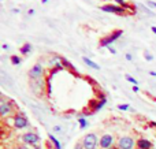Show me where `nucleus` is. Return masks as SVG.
Segmentation results:
<instances>
[{
  "label": "nucleus",
  "mask_w": 156,
  "mask_h": 149,
  "mask_svg": "<svg viewBox=\"0 0 156 149\" xmlns=\"http://www.w3.org/2000/svg\"><path fill=\"white\" fill-rule=\"evenodd\" d=\"M122 34H123V32H122V30H115V32H112L110 36H105L104 38H101V40H100V44H99L100 48H104V47H107V48H108V47H110V44H112L114 41H116Z\"/></svg>",
  "instance_id": "nucleus-1"
},
{
  "label": "nucleus",
  "mask_w": 156,
  "mask_h": 149,
  "mask_svg": "<svg viewBox=\"0 0 156 149\" xmlns=\"http://www.w3.org/2000/svg\"><path fill=\"white\" fill-rule=\"evenodd\" d=\"M82 145L85 149H96L97 148V137L96 134L90 133V134H86L82 140Z\"/></svg>",
  "instance_id": "nucleus-2"
},
{
  "label": "nucleus",
  "mask_w": 156,
  "mask_h": 149,
  "mask_svg": "<svg viewBox=\"0 0 156 149\" xmlns=\"http://www.w3.org/2000/svg\"><path fill=\"white\" fill-rule=\"evenodd\" d=\"M137 147V142L132 138V137H122L118 140V149H134Z\"/></svg>",
  "instance_id": "nucleus-3"
},
{
  "label": "nucleus",
  "mask_w": 156,
  "mask_h": 149,
  "mask_svg": "<svg viewBox=\"0 0 156 149\" xmlns=\"http://www.w3.org/2000/svg\"><path fill=\"white\" fill-rule=\"evenodd\" d=\"M22 141L27 145L36 147V145L38 144V141H40V137H38L36 133H33V131H29V133H25L23 136H22Z\"/></svg>",
  "instance_id": "nucleus-4"
},
{
  "label": "nucleus",
  "mask_w": 156,
  "mask_h": 149,
  "mask_svg": "<svg viewBox=\"0 0 156 149\" xmlns=\"http://www.w3.org/2000/svg\"><path fill=\"white\" fill-rule=\"evenodd\" d=\"M27 126H29V122H27L26 116L23 114H16L14 118V127L22 130V129H26Z\"/></svg>",
  "instance_id": "nucleus-5"
},
{
  "label": "nucleus",
  "mask_w": 156,
  "mask_h": 149,
  "mask_svg": "<svg viewBox=\"0 0 156 149\" xmlns=\"http://www.w3.org/2000/svg\"><path fill=\"white\" fill-rule=\"evenodd\" d=\"M101 10L105 11V12L118 14V15H123V14L126 12V10H125L123 7H121V5H114V4H105V5H103Z\"/></svg>",
  "instance_id": "nucleus-6"
},
{
  "label": "nucleus",
  "mask_w": 156,
  "mask_h": 149,
  "mask_svg": "<svg viewBox=\"0 0 156 149\" xmlns=\"http://www.w3.org/2000/svg\"><path fill=\"white\" fill-rule=\"evenodd\" d=\"M12 114V103H8V101L3 100L0 103V115L3 118H7Z\"/></svg>",
  "instance_id": "nucleus-7"
},
{
  "label": "nucleus",
  "mask_w": 156,
  "mask_h": 149,
  "mask_svg": "<svg viewBox=\"0 0 156 149\" xmlns=\"http://www.w3.org/2000/svg\"><path fill=\"white\" fill-rule=\"evenodd\" d=\"M43 66L41 64H34L32 67V70L29 71V77L32 79H41V77H43Z\"/></svg>",
  "instance_id": "nucleus-8"
},
{
  "label": "nucleus",
  "mask_w": 156,
  "mask_h": 149,
  "mask_svg": "<svg viewBox=\"0 0 156 149\" xmlns=\"http://www.w3.org/2000/svg\"><path fill=\"white\" fill-rule=\"evenodd\" d=\"M112 142H114V137L111 134H104L100 138V147L103 149H110L112 147Z\"/></svg>",
  "instance_id": "nucleus-9"
},
{
  "label": "nucleus",
  "mask_w": 156,
  "mask_h": 149,
  "mask_svg": "<svg viewBox=\"0 0 156 149\" xmlns=\"http://www.w3.org/2000/svg\"><path fill=\"white\" fill-rule=\"evenodd\" d=\"M137 148L138 149H152V148H154V144H152L149 140L140 138L137 141Z\"/></svg>",
  "instance_id": "nucleus-10"
},
{
  "label": "nucleus",
  "mask_w": 156,
  "mask_h": 149,
  "mask_svg": "<svg viewBox=\"0 0 156 149\" xmlns=\"http://www.w3.org/2000/svg\"><path fill=\"white\" fill-rule=\"evenodd\" d=\"M82 60H83V63H85L88 67H90V68H93V70H99L100 68V66L97 64V63H94L93 60H90L89 57H86V56H83L82 57Z\"/></svg>",
  "instance_id": "nucleus-11"
},
{
  "label": "nucleus",
  "mask_w": 156,
  "mask_h": 149,
  "mask_svg": "<svg viewBox=\"0 0 156 149\" xmlns=\"http://www.w3.org/2000/svg\"><path fill=\"white\" fill-rule=\"evenodd\" d=\"M48 138L52 141V144L55 145V149H62V145H60V142L58 141V138H55L54 134H48Z\"/></svg>",
  "instance_id": "nucleus-12"
},
{
  "label": "nucleus",
  "mask_w": 156,
  "mask_h": 149,
  "mask_svg": "<svg viewBox=\"0 0 156 149\" xmlns=\"http://www.w3.org/2000/svg\"><path fill=\"white\" fill-rule=\"evenodd\" d=\"M30 51H32V45H30L29 43H26V44L22 45V48H21V54L22 55H27Z\"/></svg>",
  "instance_id": "nucleus-13"
},
{
  "label": "nucleus",
  "mask_w": 156,
  "mask_h": 149,
  "mask_svg": "<svg viewBox=\"0 0 156 149\" xmlns=\"http://www.w3.org/2000/svg\"><path fill=\"white\" fill-rule=\"evenodd\" d=\"M60 62H62V64H63V67H66V68H69V70H71L73 71L74 70V67H73V64L71 63H69L67 60H66V57H62L60 56Z\"/></svg>",
  "instance_id": "nucleus-14"
},
{
  "label": "nucleus",
  "mask_w": 156,
  "mask_h": 149,
  "mask_svg": "<svg viewBox=\"0 0 156 149\" xmlns=\"http://www.w3.org/2000/svg\"><path fill=\"white\" fill-rule=\"evenodd\" d=\"M114 2H116L119 5H121V7H123L125 10H127V8H130V10H132V5L127 4V3L125 2V0H114Z\"/></svg>",
  "instance_id": "nucleus-15"
},
{
  "label": "nucleus",
  "mask_w": 156,
  "mask_h": 149,
  "mask_svg": "<svg viewBox=\"0 0 156 149\" xmlns=\"http://www.w3.org/2000/svg\"><path fill=\"white\" fill-rule=\"evenodd\" d=\"M78 123H80V127L82 129V130L86 127V126H88V120H86L85 118H82V116H81L80 119H78Z\"/></svg>",
  "instance_id": "nucleus-16"
},
{
  "label": "nucleus",
  "mask_w": 156,
  "mask_h": 149,
  "mask_svg": "<svg viewBox=\"0 0 156 149\" xmlns=\"http://www.w3.org/2000/svg\"><path fill=\"white\" fill-rule=\"evenodd\" d=\"M21 62H22V59H21V57H19V56H16V55H14V56H11V63H12V64L18 66Z\"/></svg>",
  "instance_id": "nucleus-17"
},
{
  "label": "nucleus",
  "mask_w": 156,
  "mask_h": 149,
  "mask_svg": "<svg viewBox=\"0 0 156 149\" xmlns=\"http://www.w3.org/2000/svg\"><path fill=\"white\" fill-rule=\"evenodd\" d=\"M125 78H126V81H129L130 84H133V85H138L137 79H134L132 75H129V74H126V75H125Z\"/></svg>",
  "instance_id": "nucleus-18"
},
{
  "label": "nucleus",
  "mask_w": 156,
  "mask_h": 149,
  "mask_svg": "<svg viewBox=\"0 0 156 149\" xmlns=\"http://www.w3.org/2000/svg\"><path fill=\"white\" fill-rule=\"evenodd\" d=\"M47 93H48L49 96H51V93H52V86H51V77H49V78H47Z\"/></svg>",
  "instance_id": "nucleus-19"
},
{
  "label": "nucleus",
  "mask_w": 156,
  "mask_h": 149,
  "mask_svg": "<svg viewBox=\"0 0 156 149\" xmlns=\"http://www.w3.org/2000/svg\"><path fill=\"white\" fill-rule=\"evenodd\" d=\"M144 55H145V59L148 60V62H152V60H154V55L149 54V51H145L144 52Z\"/></svg>",
  "instance_id": "nucleus-20"
},
{
  "label": "nucleus",
  "mask_w": 156,
  "mask_h": 149,
  "mask_svg": "<svg viewBox=\"0 0 156 149\" xmlns=\"http://www.w3.org/2000/svg\"><path fill=\"white\" fill-rule=\"evenodd\" d=\"M105 103H107V100H105V99H104V97H103V99H101V100H100V103H99V104H97V106H96V108H94V109H96V111H97V109H100V108H101V107H103V106H104V104H105Z\"/></svg>",
  "instance_id": "nucleus-21"
},
{
  "label": "nucleus",
  "mask_w": 156,
  "mask_h": 149,
  "mask_svg": "<svg viewBox=\"0 0 156 149\" xmlns=\"http://www.w3.org/2000/svg\"><path fill=\"white\" fill-rule=\"evenodd\" d=\"M118 108L121 109V111H127V109H129L130 107H129V104H119Z\"/></svg>",
  "instance_id": "nucleus-22"
},
{
  "label": "nucleus",
  "mask_w": 156,
  "mask_h": 149,
  "mask_svg": "<svg viewBox=\"0 0 156 149\" xmlns=\"http://www.w3.org/2000/svg\"><path fill=\"white\" fill-rule=\"evenodd\" d=\"M147 5H148L149 8H156V2H152V0H147Z\"/></svg>",
  "instance_id": "nucleus-23"
},
{
  "label": "nucleus",
  "mask_w": 156,
  "mask_h": 149,
  "mask_svg": "<svg viewBox=\"0 0 156 149\" xmlns=\"http://www.w3.org/2000/svg\"><path fill=\"white\" fill-rule=\"evenodd\" d=\"M74 149H85V148H83L82 142H77V145H76V147H74Z\"/></svg>",
  "instance_id": "nucleus-24"
},
{
  "label": "nucleus",
  "mask_w": 156,
  "mask_h": 149,
  "mask_svg": "<svg viewBox=\"0 0 156 149\" xmlns=\"http://www.w3.org/2000/svg\"><path fill=\"white\" fill-rule=\"evenodd\" d=\"M133 92H134V93H138V92H140V89H138V85H133Z\"/></svg>",
  "instance_id": "nucleus-25"
},
{
  "label": "nucleus",
  "mask_w": 156,
  "mask_h": 149,
  "mask_svg": "<svg viewBox=\"0 0 156 149\" xmlns=\"http://www.w3.org/2000/svg\"><path fill=\"white\" fill-rule=\"evenodd\" d=\"M133 59V56H132V55H130V54H126V60H129V62H130V60H132Z\"/></svg>",
  "instance_id": "nucleus-26"
},
{
  "label": "nucleus",
  "mask_w": 156,
  "mask_h": 149,
  "mask_svg": "<svg viewBox=\"0 0 156 149\" xmlns=\"http://www.w3.org/2000/svg\"><path fill=\"white\" fill-rule=\"evenodd\" d=\"M108 49H110V52H111V54H116V51L112 48V47H108Z\"/></svg>",
  "instance_id": "nucleus-27"
},
{
  "label": "nucleus",
  "mask_w": 156,
  "mask_h": 149,
  "mask_svg": "<svg viewBox=\"0 0 156 149\" xmlns=\"http://www.w3.org/2000/svg\"><path fill=\"white\" fill-rule=\"evenodd\" d=\"M54 130H55V131H60V130H62V127H60V126H55Z\"/></svg>",
  "instance_id": "nucleus-28"
},
{
  "label": "nucleus",
  "mask_w": 156,
  "mask_h": 149,
  "mask_svg": "<svg viewBox=\"0 0 156 149\" xmlns=\"http://www.w3.org/2000/svg\"><path fill=\"white\" fill-rule=\"evenodd\" d=\"M27 14H29V15H34V10H29Z\"/></svg>",
  "instance_id": "nucleus-29"
},
{
  "label": "nucleus",
  "mask_w": 156,
  "mask_h": 149,
  "mask_svg": "<svg viewBox=\"0 0 156 149\" xmlns=\"http://www.w3.org/2000/svg\"><path fill=\"white\" fill-rule=\"evenodd\" d=\"M2 48H3V49H8V45H7V44H3Z\"/></svg>",
  "instance_id": "nucleus-30"
},
{
  "label": "nucleus",
  "mask_w": 156,
  "mask_h": 149,
  "mask_svg": "<svg viewBox=\"0 0 156 149\" xmlns=\"http://www.w3.org/2000/svg\"><path fill=\"white\" fill-rule=\"evenodd\" d=\"M149 74H151L152 77H156V73H155V71H149Z\"/></svg>",
  "instance_id": "nucleus-31"
},
{
  "label": "nucleus",
  "mask_w": 156,
  "mask_h": 149,
  "mask_svg": "<svg viewBox=\"0 0 156 149\" xmlns=\"http://www.w3.org/2000/svg\"><path fill=\"white\" fill-rule=\"evenodd\" d=\"M16 149H29V148H27V147H22V145H21V147H18Z\"/></svg>",
  "instance_id": "nucleus-32"
},
{
  "label": "nucleus",
  "mask_w": 156,
  "mask_h": 149,
  "mask_svg": "<svg viewBox=\"0 0 156 149\" xmlns=\"http://www.w3.org/2000/svg\"><path fill=\"white\" fill-rule=\"evenodd\" d=\"M152 32L156 33V26H152Z\"/></svg>",
  "instance_id": "nucleus-33"
},
{
  "label": "nucleus",
  "mask_w": 156,
  "mask_h": 149,
  "mask_svg": "<svg viewBox=\"0 0 156 149\" xmlns=\"http://www.w3.org/2000/svg\"><path fill=\"white\" fill-rule=\"evenodd\" d=\"M41 3H48V0H41Z\"/></svg>",
  "instance_id": "nucleus-34"
},
{
  "label": "nucleus",
  "mask_w": 156,
  "mask_h": 149,
  "mask_svg": "<svg viewBox=\"0 0 156 149\" xmlns=\"http://www.w3.org/2000/svg\"><path fill=\"white\" fill-rule=\"evenodd\" d=\"M34 149H40V147H38V145H36V147H34Z\"/></svg>",
  "instance_id": "nucleus-35"
}]
</instances>
